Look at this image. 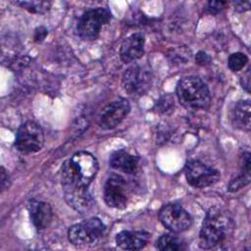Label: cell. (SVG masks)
I'll return each mask as SVG.
<instances>
[{
  "label": "cell",
  "instance_id": "1",
  "mask_svg": "<svg viewBox=\"0 0 251 251\" xmlns=\"http://www.w3.org/2000/svg\"><path fill=\"white\" fill-rule=\"evenodd\" d=\"M96 158L87 151L75 152L61 168V183L65 199L88 193V186L98 172Z\"/></svg>",
  "mask_w": 251,
  "mask_h": 251
},
{
  "label": "cell",
  "instance_id": "2",
  "mask_svg": "<svg viewBox=\"0 0 251 251\" xmlns=\"http://www.w3.org/2000/svg\"><path fill=\"white\" fill-rule=\"evenodd\" d=\"M234 226L228 211L217 206L210 208L199 232V246L212 249L223 244L232 234Z\"/></svg>",
  "mask_w": 251,
  "mask_h": 251
},
{
  "label": "cell",
  "instance_id": "3",
  "mask_svg": "<svg viewBox=\"0 0 251 251\" xmlns=\"http://www.w3.org/2000/svg\"><path fill=\"white\" fill-rule=\"evenodd\" d=\"M176 96L179 103L190 110L207 109L211 102L207 84L195 75L184 76L177 82Z\"/></svg>",
  "mask_w": 251,
  "mask_h": 251
},
{
  "label": "cell",
  "instance_id": "4",
  "mask_svg": "<svg viewBox=\"0 0 251 251\" xmlns=\"http://www.w3.org/2000/svg\"><path fill=\"white\" fill-rule=\"evenodd\" d=\"M106 230L105 225L98 218L92 217L72 226L68 230L69 241L77 247L93 245Z\"/></svg>",
  "mask_w": 251,
  "mask_h": 251
},
{
  "label": "cell",
  "instance_id": "5",
  "mask_svg": "<svg viewBox=\"0 0 251 251\" xmlns=\"http://www.w3.org/2000/svg\"><path fill=\"white\" fill-rule=\"evenodd\" d=\"M112 19L109 9L104 7H97L87 10L79 18L76 31L78 36L83 40L96 39L102 27L107 25Z\"/></svg>",
  "mask_w": 251,
  "mask_h": 251
},
{
  "label": "cell",
  "instance_id": "6",
  "mask_svg": "<svg viewBox=\"0 0 251 251\" xmlns=\"http://www.w3.org/2000/svg\"><path fill=\"white\" fill-rule=\"evenodd\" d=\"M44 145V133L41 126L33 121L22 124L17 131L15 146L23 154L35 153Z\"/></svg>",
  "mask_w": 251,
  "mask_h": 251
},
{
  "label": "cell",
  "instance_id": "7",
  "mask_svg": "<svg viewBox=\"0 0 251 251\" xmlns=\"http://www.w3.org/2000/svg\"><path fill=\"white\" fill-rule=\"evenodd\" d=\"M187 182L195 188H204L215 184L221 178L220 172L198 160H190L184 166Z\"/></svg>",
  "mask_w": 251,
  "mask_h": 251
},
{
  "label": "cell",
  "instance_id": "8",
  "mask_svg": "<svg viewBox=\"0 0 251 251\" xmlns=\"http://www.w3.org/2000/svg\"><path fill=\"white\" fill-rule=\"evenodd\" d=\"M158 217L162 225L175 233L182 232L192 225V218L188 212L176 203L164 205L160 209Z\"/></svg>",
  "mask_w": 251,
  "mask_h": 251
},
{
  "label": "cell",
  "instance_id": "9",
  "mask_svg": "<svg viewBox=\"0 0 251 251\" xmlns=\"http://www.w3.org/2000/svg\"><path fill=\"white\" fill-rule=\"evenodd\" d=\"M152 75L148 68L134 64L123 75V87L129 95H142L151 85Z\"/></svg>",
  "mask_w": 251,
  "mask_h": 251
},
{
  "label": "cell",
  "instance_id": "10",
  "mask_svg": "<svg viewBox=\"0 0 251 251\" xmlns=\"http://www.w3.org/2000/svg\"><path fill=\"white\" fill-rule=\"evenodd\" d=\"M128 187L126 179L118 174H112L104 184L105 203L116 209H125L128 203Z\"/></svg>",
  "mask_w": 251,
  "mask_h": 251
},
{
  "label": "cell",
  "instance_id": "11",
  "mask_svg": "<svg viewBox=\"0 0 251 251\" xmlns=\"http://www.w3.org/2000/svg\"><path fill=\"white\" fill-rule=\"evenodd\" d=\"M130 106L126 98H118L107 104L99 113L98 126L103 129H112L119 126L129 113Z\"/></svg>",
  "mask_w": 251,
  "mask_h": 251
},
{
  "label": "cell",
  "instance_id": "12",
  "mask_svg": "<svg viewBox=\"0 0 251 251\" xmlns=\"http://www.w3.org/2000/svg\"><path fill=\"white\" fill-rule=\"evenodd\" d=\"M145 37L141 32H136L126 37L120 48V58L126 63H131L144 54Z\"/></svg>",
  "mask_w": 251,
  "mask_h": 251
},
{
  "label": "cell",
  "instance_id": "13",
  "mask_svg": "<svg viewBox=\"0 0 251 251\" xmlns=\"http://www.w3.org/2000/svg\"><path fill=\"white\" fill-rule=\"evenodd\" d=\"M27 209L30 220L37 229H44L50 225L53 212L49 203L32 199L28 202Z\"/></svg>",
  "mask_w": 251,
  "mask_h": 251
},
{
  "label": "cell",
  "instance_id": "14",
  "mask_svg": "<svg viewBox=\"0 0 251 251\" xmlns=\"http://www.w3.org/2000/svg\"><path fill=\"white\" fill-rule=\"evenodd\" d=\"M149 238L150 233L145 230H123L116 235V243L124 250H140Z\"/></svg>",
  "mask_w": 251,
  "mask_h": 251
},
{
  "label": "cell",
  "instance_id": "15",
  "mask_svg": "<svg viewBox=\"0 0 251 251\" xmlns=\"http://www.w3.org/2000/svg\"><path fill=\"white\" fill-rule=\"evenodd\" d=\"M109 164L113 169L131 175L136 173L138 169L139 159L136 156L127 152L126 150L120 149L115 151L111 155Z\"/></svg>",
  "mask_w": 251,
  "mask_h": 251
},
{
  "label": "cell",
  "instance_id": "16",
  "mask_svg": "<svg viewBox=\"0 0 251 251\" xmlns=\"http://www.w3.org/2000/svg\"><path fill=\"white\" fill-rule=\"evenodd\" d=\"M250 110L251 107L249 100H239L234 104L231 111V123L234 127L247 132L250 130Z\"/></svg>",
  "mask_w": 251,
  "mask_h": 251
},
{
  "label": "cell",
  "instance_id": "17",
  "mask_svg": "<svg viewBox=\"0 0 251 251\" xmlns=\"http://www.w3.org/2000/svg\"><path fill=\"white\" fill-rule=\"evenodd\" d=\"M156 247L161 251H180L186 249V243L175 233H165L159 237Z\"/></svg>",
  "mask_w": 251,
  "mask_h": 251
},
{
  "label": "cell",
  "instance_id": "18",
  "mask_svg": "<svg viewBox=\"0 0 251 251\" xmlns=\"http://www.w3.org/2000/svg\"><path fill=\"white\" fill-rule=\"evenodd\" d=\"M15 4L33 14H45L51 7L49 1H20L15 2Z\"/></svg>",
  "mask_w": 251,
  "mask_h": 251
},
{
  "label": "cell",
  "instance_id": "19",
  "mask_svg": "<svg viewBox=\"0 0 251 251\" xmlns=\"http://www.w3.org/2000/svg\"><path fill=\"white\" fill-rule=\"evenodd\" d=\"M247 62H248V57L244 53L235 52L228 57L227 65H228V68L235 73V72L241 71L244 68V66L247 64Z\"/></svg>",
  "mask_w": 251,
  "mask_h": 251
},
{
  "label": "cell",
  "instance_id": "20",
  "mask_svg": "<svg viewBox=\"0 0 251 251\" xmlns=\"http://www.w3.org/2000/svg\"><path fill=\"white\" fill-rule=\"evenodd\" d=\"M250 182V176H246L243 174H238L235 176L233 178L230 179L228 185H227V190L230 192H235L242 187L246 186Z\"/></svg>",
  "mask_w": 251,
  "mask_h": 251
},
{
  "label": "cell",
  "instance_id": "21",
  "mask_svg": "<svg viewBox=\"0 0 251 251\" xmlns=\"http://www.w3.org/2000/svg\"><path fill=\"white\" fill-rule=\"evenodd\" d=\"M227 4L226 1H210L207 4L206 10L210 14H218L221 10L225 8V6Z\"/></svg>",
  "mask_w": 251,
  "mask_h": 251
},
{
  "label": "cell",
  "instance_id": "22",
  "mask_svg": "<svg viewBox=\"0 0 251 251\" xmlns=\"http://www.w3.org/2000/svg\"><path fill=\"white\" fill-rule=\"evenodd\" d=\"M0 180H1V191L3 192L5 189H7L10 185V179L9 176L4 169V167H1V173H0Z\"/></svg>",
  "mask_w": 251,
  "mask_h": 251
},
{
  "label": "cell",
  "instance_id": "23",
  "mask_svg": "<svg viewBox=\"0 0 251 251\" xmlns=\"http://www.w3.org/2000/svg\"><path fill=\"white\" fill-rule=\"evenodd\" d=\"M195 60H196V63L201 66H204V65H207L210 63V57L203 51H199L196 54Z\"/></svg>",
  "mask_w": 251,
  "mask_h": 251
},
{
  "label": "cell",
  "instance_id": "24",
  "mask_svg": "<svg viewBox=\"0 0 251 251\" xmlns=\"http://www.w3.org/2000/svg\"><path fill=\"white\" fill-rule=\"evenodd\" d=\"M47 33H48V31L45 27H43V26L37 27L34 31V40L36 42H41L46 37Z\"/></svg>",
  "mask_w": 251,
  "mask_h": 251
},
{
  "label": "cell",
  "instance_id": "25",
  "mask_svg": "<svg viewBox=\"0 0 251 251\" xmlns=\"http://www.w3.org/2000/svg\"><path fill=\"white\" fill-rule=\"evenodd\" d=\"M250 77L251 76H250V68H249L240 79L242 88H244L247 92H250Z\"/></svg>",
  "mask_w": 251,
  "mask_h": 251
},
{
  "label": "cell",
  "instance_id": "26",
  "mask_svg": "<svg viewBox=\"0 0 251 251\" xmlns=\"http://www.w3.org/2000/svg\"><path fill=\"white\" fill-rule=\"evenodd\" d=\"M234 7L236 11L244 12L249 10L250 8V2L249 1H236L234 2Z\"/></svg>",
  "mask_w": 251,
  "mask_h": 251
}]
</instances>
